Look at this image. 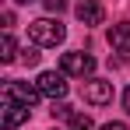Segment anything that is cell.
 <instances>
[{
    "instance_id": "1",
    "label": "cell",
    "mask_w": 130,
    "mask_h": 130,
    "mask_svg": "<svg viewBox=\"0 0 130 130\" xmlns=\"http://www.w3.org/2000/svg\"><path fill=\"white\" fill-rule=\"evenodd\" d=\"M28 39L35 46H60L67 39V28L60 21H53V18H39V21L28 25Z\"/></svg>"
},
{
    "instance_id": "2",
    "label": "cell",
    "mask_w": 130,
    "mask_h": 130,
    "mask_svg": "<svg viewBox=\"0 0 130 130\" xmlns=\"http://www.w3.org/2000/svg\"><path fill=\"white\" fill-rule=\"evenodd\" d=\"M63 77H67L63 70H42V74L35 77V88L42 91L46 99H53V102H60V99L67 95V81H63Z\"/></svg>"
},
{
    "instance_id": "3",
    "label": "cell",
    "mask_w": 130,
    "mask_h": 130,
    "mask_svg": "<svg viewBox=\"0 0 130 130\" xmlns=\"http://www.w3.org/2000/svg\"><path fill=\"white\" fill-rule=\"evenodd\" d=\"M60 70L70 74V77H88V74H95V56L91 53H63Z\"/></svg>"
},
{
    "instance_id": "4",
    "label": "cell",
    "mask_w": 130,
    "mask_h": 130,
    "mask_svg": "<svg viewBox=\"0 0 130 130\" xmlns=\"http://www.w3.org/2000/svg\"><path fill=\"white\" fill-rule=\"evenodd\" d=\"M39 95H42L39 88H35V85H25V81H7V85H4V99L21 102V106H28V109L39 102Z\"/></svg>"
},
{
    "instance_id": "5",
    "label": "cell",
    "mask_w": 130,
    "mask_h": 130,
    "mask_svg": "<svg viewBox=\"0 0 130 130\" xmlns=\"http://www.w3.org/2000/svg\"><path fill=\"white\" fill-rule=\"evenodd\" d=\"M28 112L32 109L28 106H21V102H11V99H4V112H0V127L4 130H18L28 120Z\"/></svg>"
},
{
    "instance_id": "6",
    "label": "cell",
    "mask_w": 130,
    "mask_h": 130,
    "mask_svg": "<svg viewBox=\"0 0 130 130\" xmlns=\"http://www.w3.org/2000/svg\"><path fill=\"white\" fill-rule=\"evenodd\" d=\"M81 95H85V102H91V106H109L112 102V81H85Z\"/></svg>"
},
{
    "instance_id": "7",
    "label": "cell",
    "mask_w": 130,
    "mask_h": 130,
    "mask_svg": "<svg viewBox=\"0 0 130 130\" xmlns=\"http://www.w3.org/2000/svg\"><path fill=\"white\" fill-rule=\"evenodd\" d=\"M109 42H112V49L123 56V60H130V21H120L109 28Z\"/></svg>"
},
{
    "instance_id": "8",
    "label": "cell",
    "mask_w": 130,
    "mask_h": 130,
    "mask_svg": "<svg viewBox=\"0 0 130 130\" xmlns=\"http://www.w3.org/2000/svg\"><path fill=\"white\" fill-rule=\"evenodd\" d=\"M77 18L85 25H102V7H99V0H77Z\"/></svg>"
},
{
    "instance_id": "9",
    "label": "cell",
    "mask_w": 130,
    "mask_h": 130,
    "mask_svg": "<svg viewBox=\"0 0 130 130\" xmlns=\"http://www.w3.org/2000/svg\"><path fill=\"white\" fill-rule=\"evenodd\" d=\"M0 60L4 63H14L18 60V46H14V35L11 32H4V39H0Z\"/></svg>"
},
{
    "instance_id": "10",
    "label": "cell",
    "mask_w": 130,
    "mask_h": 130,
    "mask_svg": "<svg viewBox=\"0 0 130 130\" xmlns=\"http://www.w3.org/2000/svg\"><path fill=\"white\" fill-rule=\"evenodd\" d=\"M70 130H95V123H91V116H85V112H74Z\"/></svg>"
},
{
    "instance_id": "11",
    "label": "cell",
    "mask_w": 130,
    "mask_h": 130,
    "mask_svg": "<svg viewBox=\"0 0 130 130\" xmlns=\"http://www.w3.org/2000/svg\"><path fill=\"white\" fill-rule=\"evenodd\" d=\"M21 63H25V67H35V63H39V49H35V46L21 49Z\"/></svg>"
},
{
    "instance_id": "12",
    "label": "cell",
    "mask_w": 130,
    "mask_h": 130,
    "mask_svg": "<svg viewBox=\"0 0 130 130\" xmlns=\"http://www.w3.org/2000/svg\"><path fill=\"white\" fill-rule=\"evenodd\" d=\"M53 116H60V120H74V109L67 106V102H53Z\"/></svg>"
},
{
    "instance_id": "13",
    "label": "cell",
    "mask_w": 130,
    "mask_h": 130,
    "mask_svg": "<svg viewBox=\"0 0 130 130\" xmlns=\"http://www.w3.org/2000/svg\"><path fill=\"white\" fill-rule=\"evenodd\" d=\"M42 4H46V11H49V14H60V11L67 7V0H42Z\"/></svg>"
},
{
    "instance_id": "14",
    "label": "cell",
    "mask_w": 130,
    "mask_h": 130,
    "mask_svg": "<svg viewBox=\"0 0 130 130\" xmlns=\"http://www.w3.org/2000/svg\"><path fill=\"white\" fill-rule=\"evenodd\" d=\"M102 130H127V123H120V120H116V123H106Z\"/></svg>"
},
{
    "instance_id": "15",
    "label": "cell",
    "mask_w": 130,
    "mask_h": 130,
    "mask_svg": "<svg viewBox=\"0 0 130 130\" xmlns=\"http://www.w3.org/2000/svg\"><path fill=\"white\" fill-rule=\"evenodd\" d=\"M123 109H127V112H130V88H127V91H123Z\"/></svg>"
},
{
    "instance_id": "16",
    "label": "cell",
    "mask_w": 130,
    "mask_h": 130,
    "mask_svg": "<svg viewBox=\"0 0 130 130\" xmlns=\"http://www.w3.org/2000/svg\"><path fill=\"white\" fill-rule=\"evenodd\" d=\"M14 4H32V0H14Z\"/></svg>"
}]
</instances>
